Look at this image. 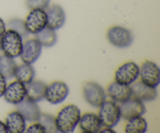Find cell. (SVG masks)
<instances>
[{
    "label": "cell",
    "mask_w": 160,
    "mask_h": 133,
    "mask_svg": "<svg viewBox=\"0 0 160 133\" xmlns=\"http://www.w3.org/2000/svg\"><path fill=\"white\" fill-rule=\"evenodd\" d=\"M81 115V110L76 105L68 104L64 106L55 117L57 131L62 133L73 132L78 125Z\"/></svg>",
    "instance_id": "obj_1"
},
{
    "label": "cell",
    "mask_w": 160,
    "mask_h": 133,
    "mask_svg": "<svg viewBox=\"0 0 160 133\" xmlns=\"http://www.w3.org/2000/svg\"><path fill=\"white\" fill-rule=\"evenodd\" d=\"M23 38L13 30H6L0 37V49L5 56L11 58L20 56L23 49Z\"/></svg>",
    "instance_id": "obj_2"
},
{
    "label": "cell",
    "mask_w": 160,
    "mask_h": 133,
    "mask_svg": "<svg viewBox=\"0 0 160 133\" xmlns=\"http://www.w3.org/2000/svg\"><path fill=\"white\" fill-rule=\"evenodd\" d=\"M98 117L103 127L113 128L121 118L120 106L113 100H105L99 106Z\"/></svg>",
    "instance_id": "obj_3"
},
{
    "label": "cell",
    "mask_w": 160,
    "mask_h": 133,
    "mask_svg": "<svg viewBox=\"0 0 160 133\" xmlns=\"http://www.w3.org/2000/svg\"><path fill=\"white\" fill-rule=\"evenodd\" d=\"M109 43L119 49L129 47L134 41V36L129 29L121 26H113L107 31Z\"/></svg>",
    "instance_id": "obj_4"
},
{
    "label": "cell",
    "mask_w": 160,
    "mask_h": 133,
    "mask_svg": "<svg viewBox=\"0 0 160 133\" xmlns=\"http://www.w3.org/2000/svg\"><path fill=\"white\" fill-rule=\"evenodd\" d=\"M139 77V66L133 61H128L121 64L117 69L114 80L117 82L131 85L137 81Z\"/></svg>",
    "instance_id": "obj_5"
},
{
    "label": "cell",
    "mask_w": 160,
    "mask_h": 133,
    "mask_svg": "<svg viewBox=\"0 0 160 133\" xmlns=\"http://www.w3.org/2000/svg\"><path fill=\"white\" fill-rule=\"evenodd\" d=\"M159 67L151 60H145L139 67L140 81L146 85L156 88L159 84Z\"/></svg>",
    "instance_id": "obj_6"
},
{
    "label": "cell",
    "mask_w": 160,
    "mask_h": 133,
    "mask_svg": "<svg viewBox=\"0 0 160 133\" xmlns=\"http://www.w3.org/2000/svg\"><path fill=\"white\" fill-rule=\"evenodd\" d=\"M25 28L29 34H35L47 27V14L45 9H31L24 20Z\"/></svg>",
    "instance_id": "obj_7"
},
{
    "label": "cell",
    "mask_w": 160,
    "mask_h": 133,
    "mask_svg": "<svg viewBox=\"0 0 160 133\" xmlns=\"http://www.w3.org/2000/svg\"><path fill=\"white\" fill-rule=\"evenodd\" d=\"M83 94L86 102L94 107H99L106 100L104 89L95 81H88L83 85Z\"/></svg>",
    "instance_id": "obj_8"
},
{
    "label": "cell",
    "mask_w": 160,
    "mask_h": 133,
    "mask_svg": "<svg viewBox=\"0 0 160 133\" xmlns=\"http://www.w3.org/2000/svg\"><path fill=\"white\" fill-rule=\"evenodd\" d=\"M69 92V88L65 82L56 81L46 86L44 99L51 104L57 105L67 99Z\"/></svg>",
    "instance_id": "obj_9"
},
{
    "label": "cell",
    "mask_w": 160,
    "mask_h": 133,
    "mask_svg": "<svg viewBox=\"0 0 160 133\" xmlns=\"http://www.w3.org/2000/svg\"><path fill=\"white\" fill-rule=\"evenodd\" d=\"M27 88L24 83L17 80L12 81L6 86L3 97L7 103L17 105L26 99Z\"/></svg>",
    "instance_id": "obj_10"
},
{
    "label": "cell",
    "mask_w": 160,
    "mask_h": 133,
    "mask_svg": "<svg viewBox=\"0 0 160 133\" xmlns=\"http://www.w3.org/2000/svg\"><path fill=\"white\" fill-rule=\"evenodd\" d=\"M42 50V46L38 41L36 38H31L23 43L20 57L24 64H32L40 57Z\"/></svg>",
    "instance_id": "obj_11"
},
{
    "label": "cell",
    "mask_w": 160,
    "mask_h": 133,
    "mask_svg": "<svg viewBox=\"0 0 160 133\" xmlns=\"http://www.w3.org/2000/svg\"><path fill=\"white\" fill-rule=\"evenodd\" d=\"M120 108L121 117L126 120L138 116H142L146 110L143 102L134 97H131L127 101L122 103Z\"/></svg>",
    "instance_id": "obj_12"
},
{
    "label": "cell",
    "mask_w": 160,
    "mask_h": 133,
    "mask_svg": "<svg viewBox=\"0 0 160 133\" xmlns=\"http://www.w3.org/2000/svg\"><path fill=\"white\" fill-rule=\"evenodd\" d=\"M45 12L47 14V27L52 30L62 28L66 21V14L59 5L53 4L48 6Z\"/></svg>",
    "instance_id": "obj_13"
},
{
    "label": "cell",
    "mask_w": 160,
    "mask_h": 133,
    "mask_svg": "<svg viewBox=\"0 0 160 133\" xmlns=\"http://www.w3.org/2000/svg\"><path fill=\"white\" fill-rule=\"evenodd\" d=\"M107 95L116 103H123L131 98L132 92L130 85L120 84L117 81H112L108 85L106 89Z\"/></svg>",
    "instance_id": "obj_14"
},
{
    "label": "cell",
    "mask_w": 160,
    "mask_h": 133,
    "mask_svg": "<svg viewBox=\"0 0 160 133\" xmlns=\"http://www.w3.org/2000/svg\"><path fill=\"white\" fill-rule=\"evenodd\" d=\"M131 97L138 99L141 101H152L157 97V91L156 88L146 85L142 81H134L131 84Z\"/></svg>",
    "instance_id": "obj_15"
},
{
    "label": "cell",
    "mask_w": 160,
    "mask_h": 133,
    "mask_svg": "<svg viewBox=\"0 0 160 133\" xmlns=\"http://www.w3.org/2000/svg\"><path fill=\"white\" fill-rule=\"evenodd\" d=\"M78 125L81 131L84 133H97L102 127L98 116L94 113H85L81 115Z\"/></svg>",
    "instance_id": "obj_16"
},
{
    "label": "cell",
    "mask_w": 160,
    "mask_h": 133,
    "mask_svg": "<svg viewBox=\"0 0 160 133\" xmlns=\"http://www.w3.org/2000/svg\"><path fill=\"white\" fill-rule=\"evenodd\" d=\"M17 106V110L23 115L25 120L30 122L38 121L41 114L40 109L35 102L24 99Z\"/></svg>",
    "instance_id": "obj_17"
},
{
    "label": "cell",
    "mask_w": 160,
    "mask_h": 133,
    "mask_svg": "<svg viewBox=\"0 0 160 133\" xmlns=\"http://www.w3.org/2000/svg\"><path fill=\"white\" fill-rule=\"evenodd\" d=\"M6 125L8 133H23L26 130V120L20 112L14 110L6 117Z\"/></svg>",
    "instance_id": "obj_18"
},
{
    "label": "cell",
    "mask_w": 160,
    "mask_h": 133,
    "mask_svg": "<svg viewBox=\"0 0 160 133\" xmlns=\"http://www.w3.org/2000/svg\"><path fill=\"white\" fill-rule=\"evenodd\" d=\"M47 84L38 80H33L26 84L27 95L26 99L33 102L41 101L45 98V92Z\"/></svg>",
    "instance_id": "obj_19"
},
{
    "label": "cell",
    "mask_w": 160,
    "mask_h": 133,
    "mask_svg": "<svg viewBox=\"0 0 160 133\" xmlns=\"http://www.w3.org/2000/svg\"><path fill=\"white\" fill-rule=\"evenodd\" d=\"M35 75V70L31 64H24L20 66H17L16 68L14 77L17 78V81H21L25 84H28L32 81Z\"/></svg>",
    "instance_id": "obj_20"
},
{
    "label": "cell",
    "mask_w": 160,
    "mask_h": 133,
    "mask_svg": "<svg viewBox=\"0 0 160 133\" xmlns=\"http://www.w3.org/2000/svg\"><path fill=\"white\" fill-rule=\"evenodd\" d=\"M128 120L124 127L126 133H144L148 129V123L142 116L132 117Z\"/></svg>",
    "instance_id": "obj_21"
},
{
    "label": "cell",
    "mask_w": 160,
    "mask_h": 133,
    "mask_svg": "<svg viewBox=\"0 0 160 133\" xmlns=\"http://www.w3.org/2000/svg\"><path fill=\"white\" fill-rule=\"evenodd\" d=\"M35 38L38 41L42 46L47 47V48L53 46L57 42V35H56V31L48 27L35 34Z\"/></svg>",
    "instance_id": "obj_22"
},
{
    "label": "cell",
    "mask_w": 160,
    "mask_h": 133,
    "mask_svg": "<svg viewBox=\"0 0 160 133\" xmlns=\"http://www.w3.org/2000/svg\"><path fill=\"white\" fill-rule=\"evenodd\" d=\"M17 67V64L13 58L9 57L5 55L0 57V73L6 79L13 78Z\"/></svg>",
    "instance_id": "obj_23"
},
{
    "label": "cell",
    "mask_w": 160,
    "mask_h": 133,
    "mask_svg": "<svg viewBox=\"0 0 160 133\" xmlns=\"http://www.w3.org/2000/svg\"><path fill=\"white\" fill-rule=\"evenodd\" d=\"M38 121L43 125L46 132H56V131H57L56 128V123H55V117L51 114L41 113Z\"/></svg>",
    "instance_id": "obj_24"
},
{
    "label": "cell",
    "mask_w": 160,
    "mask_h": 133,
    "mask_svg": "<svg viewBox=\"0 0 160 133\" xmlns=\"http://www.w3.org/2000/svg\"><path fill=\"white\" fill-rule=\"evenodd\" d=\"M8 28L9 29L13 30L22 36V38L27 37L29 33L25 28L24 20L19 18H12L8 22Z\"/></svg>",
    "instance_id": "obj_25"
},
{
    "label": "cell",
    "mask_w": 160,
    "mask_h": 133,
    "mask_svg": "<svg viewBox=\"0 0 160 133\" xmlns=\"http://www.w3.org/2000/svg\"><path fill=\"white\" fill-rule=\"evenodd\" d=\"M51 0H27V6L28 9H46L49 6Z\"/></svg>",
    "instance_id": "obj_26"
},
{
    "label": "cell",
    "mask_w": 160,
    "mask_h": 133,
    "mask_svg": "<svg viewBox=\"0 0 160 133\" xmlns=\"http://www.w3.org/2000/svg\"><path fill=\"white\" fill-rule=\"evenodd\" d=\"M25 131L28 133H46L45 128L38 121H34L30 125L29 127L26 128Z\"/></svg>",
    "instance_id": "obj_27"
},
{
    "label": "cell",
    "mask_w": 160,
    "mask_h": 133,
    "mask_svg": "<svg viewBox=\"0 0 160 133\" xmlns=\"http://www.w3.org/2000/svg\"><path fill=\"white\" fill-rule=\"evenodd\" d=\"M7 86V83H6V78L0 73V98L3 96L5 90Z\"/></svg>",
    "instance_id": "obj_28"
},
{
    "label": "cell",
    "mask_w": 160,
    "mask_h": 133,
    "mask_svg": "<svg viewBox=\"0 0 160 133\" xmlns=\"http://www.w3.org/2000/svg\"><path fill=\"white\" fill-rule=\"evenodd\" d=\"M6 24H5L4 21H3L2 19L0 17V37H1L2 34L6 31Z\"/></svg>",
    "instance_id": "obj_29"
},
{
    "label": "cell",
    "mask_w": 160,
    "mask_h": 133,
    "mask_svg": "<svg viewBox=\"0 0 160 133\" xmlns=\"http://www.w3.org/2000/svg\"><path fill=\"white\" fill-rule=\"evenodd\" d=\"M0 133H8L6 123L2 121V120H0Z\"/></svg>",
    "instance_id": "obj_30"
},
{
    "label": "cell",
    "mask_w": 160,
    "mask_h": 133,
    "mask_svg": "<svg viewBox=\"0 0 160 133\" xmlns=\"http://www.w3.org/2000/svg\"><path fill=\"white\" fill-rule=\"evenodd\" d=\"M98 132H108V133H115L116 131H114V130L112 129V128H108V127H105L104 128H102V129H100V131H98Z\"/></svg>",
    "instance_id": "obj_31"
},
{
    "label": "cell",
    "mask_w": 160,
    "mask_h": 133,
    "mask_svg": "<svg viewBox=\"0 0 160 133\" xmlns=\"http://www.w3.org/2000/svg\"><path fill=\"white\" fill-rule=\"evenodd\" d=\"M0 57H1V55H0Z\"/></svg>",
    "instance_id": "obj_32"
}]
</instances>
